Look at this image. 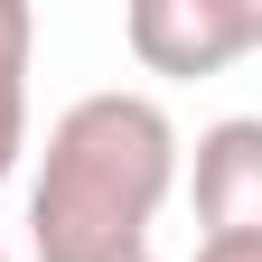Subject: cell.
Wrapping results in <instances>:
<instances>
[{"label":"cell","mask_w":262,"mask_h":262,"mask_svg":"<svg viewBox=\"0 0 262 262\" xmlns=\"http://www.w3.org/2000/svg\"><path fill=\"white\" fill-rule=\"evenodd\" d=\"M0 262H10V253H0Z\"/></svg>","instance_id":"52a82bcc"},{"label":"cell","mask_w":262,"mask_h":262,"mask_svg":"<svg viewBox=\"0 0 262 262\" xmlns=\"http://www.w3.org/2000/svg\"><path fill=\"white\" fill-rule=\"evenodd\" d=\"M28 47H38V10L0 0V178L28 150Z\"/></svg>","instance_id":"277c9868"},{"label":"cell","mask_w":262,"mask_h":262,"mask_svg":"<svg viewBox=\"0 0 262 262\" xmlns=\"http://www.w3.org/2000/svg\"><path fill=\"white\" fill-rule=\"evenodd\" d=\"M131 262H159V253H131Z\"/></svg>","instance_id":"8992f818"},{"label":"cell","mask_w":262,"mask_h":262,"mask_svg":"<svg viewBox=\"0 0 262 262\" xmlns=\"http://www.w3.org/2000/svg\"><path fill=\"white\" fill-rule=\"evenodd\" d=\"M122 38L150 75H225L262 47V0H131Z\"/></svg>","instance_id":"7a4b0ae2"},{"label":"cell","mask_w":262,"mask_h":262,"mask_svg":"<svg viewBox=\"0 0 262 262\" xmlns=\"http://www.w3.org/2000/svg\"><path fill=\"white\" fill-rule=\"evenodd\" d=\"M196 262H262V244H196Z\"/></svg>","instance_id":"5b68a950"},{"label":"cell","mask_w":262,"mask_h":262,"mask_svg":"<svg viewBox=\"0 0 262 262\" xmlns=\"http://www.w3.org/2000/svg\"><path fill=\"white\" fill-rule=\"evenodd\" d=\"M178 187V122L150 94H84L66 103L38 187H28V253L38 262H131Z\"/></svg>","instance_id":"6da1fadb"},{"label":"cell","mask_w":262,"mask_h":262,"mask_svg":"<svg viewBox=\"0 0 262 262\" xmlns=\"http://www.w3.org/2000/svg\"><path fill=\"white\" fill-rule=\"evenodd\" d=\"M187 196H196V244H262V113H225L196 131V169H187Z\"/></svg>","instance_id":"3957f363"}]
</instances>
